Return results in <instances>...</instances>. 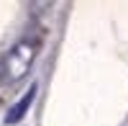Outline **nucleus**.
Masks as SVG:
<instances>
[{"instance_id": "7ed1b4c3", "label": "nucleus", "mask_w": 128, "mask_h": 126, "mask_svg": "<svg viewBox=\"0 0 128 126\" xmlns=\"http://www.w3.org/2000/svg\"><path fill=\"white\" fill-rule=\"evenodd\" d=\"M0 80H3V59H0Z\"/></svg>"}, {"instance_id": "f03ea898", "label": "nucleus", "mask_w": 128, "mask_h": 126, "mask_svg": "<svg viewBox=\"0 0 128 126\" xmlns=\"http://www.w3.org/2000/svg\"><path fill=\"white\" fill-rule=\"evenodd\" d=\"M36 90H38V85H31V88L23 93V98H20L16 106L5 113V123H18L20 118L26 116V111L31 108V103H34V98H36Z\"/></svg>"}, {"instance_id": "f257e3e1", "label": "nucleus", "mask_w": 128, "mask_h": 126, "mask_svg": "<svg viewBox=\"0 0 128 126\" xmlns=\"http://www.w3.org/2000/svg\"><path fill=\"white\" fill-rule=\"evenodd\" d=\"M36 57V41L34 39H23L10 49V54L3 59V75L13 82V80H20L28 72L31 62Z\"/></svg>"}]
</instances>
